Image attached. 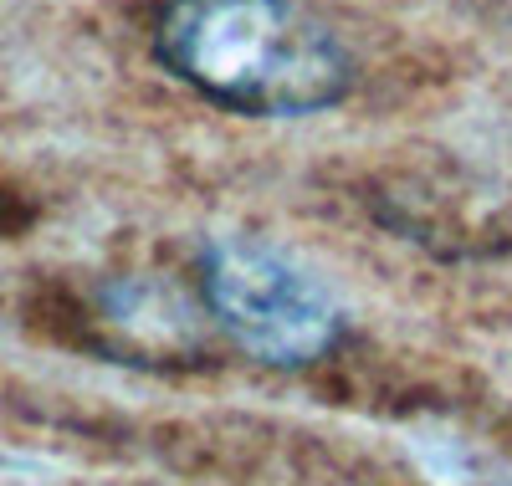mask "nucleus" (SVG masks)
<instances>
[{
    "label": "nucleus",
    "instance_id": "f257e3e1",
    "mask_svg": "<svg viewBox=\"0 0 512 486\" xmlns=\"http://www.w3.org/2000/svg\"><path fill=\"white\" fill-rule=\"evenodd\" d=\"M154 57L200 98L251 118H308L359 82L354 52L297 0H169Z\"/></svg>",
    "mask_w": 512,
    "mask_h": 486
},
{
    "label": "nucleus",
    "instance_id": "7ed1b4c3",
    "mask_svg": "<svg viewBox=\"0 0 512 486\" xmlns=\"http://www.w3.org/2000/svg\"><path fill=\"white\" fill-rule=\"evenodd\" d=\"M103 307H108V323L134 338L149 333V343H164V348L195 343V313L159 282H118L103 292Z\"/></svg>",
    "mask_w": 512,
    "mask_h": 486
},
{
    "label": "nucleus",
    "instance_id": "f03ea898",
    "mask_svg": "<svg viewBox=\"0 0 512 486\" xmlns=\"http://www.w3.org/2000/svg\"><path fill=\"white\" fill-rule=\"evenodd\" d=\"M200 287L216 328L256 364L303 369L344 338L333 292L267 241L216 236L200 251Z\"/></svg>",
    "mask_w": 512,
    "mask_h": 486
}]
</instances>
